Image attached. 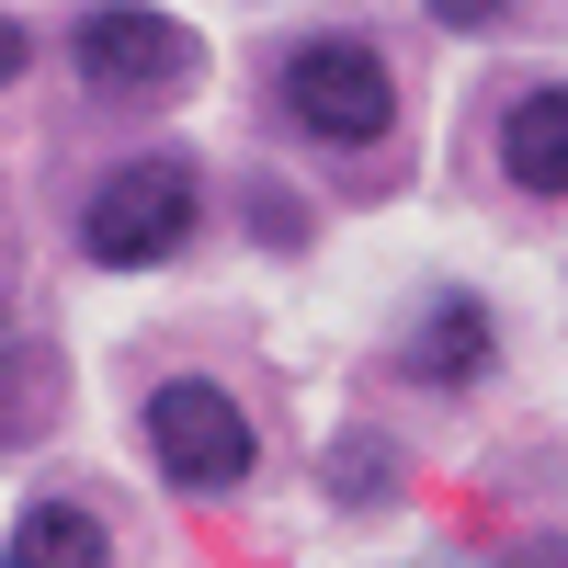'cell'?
Segmentation results:
<instances>
[{"label": "cell", "instance_id": "cell-6", "mask_svg": "<svg viewBox=\"0 0 568 568\" xmlns=\"http://www.w3.org/2000/svg\"><path fill=\"white\" fill-rule=\"evenodd\" d=\"M500 171L524 194H568V91H524L500 125Z\"/></svg>", "mask_w": 568, "mask_h": 568}, {"label": "cell", "instance_id": "cell-8", "mask_svg": "<svg viewBox=\"0 0 568 568\" xmlns=\"http://www.w3.org/2000/svg\"><path fill=\"white\" fill-rule=\"evenodd\" d=\"M500 12H511V0H433V23H455V34H489Z\"/></svg>", "mask_w": 568, "mask_h": 568}, {"label": "cell", "instance_id": "cell-9", "mask_svg": "<svg viewBox=\"0 0 568 568\" xmlns=\"http://www.w3.org/2000/svg\"><path fill=\"white\" fill-rule=\"evenodd\" d=\"M511 568H568V546L546 535V546H511Z\"/></svg>", "mask_w": 568, "mask_h": 568}, {"label": "cell", "instance_id": "cell-1", "mask_svg": "<svg viewBox=\"0 0 568 568\" xmlns=\"http://www.w3.org/2000/svg\"><path fill=\"white\" fill-rule=\"evenodd\" d=\"M284 114H296L318 149H375L387 136V114H398V91H387V58L375 45H353V34H307L296 58H284Z\"/></svg>", "mask_w": 568, "mask_h": 568}, {"label": "cell", "instance_id": "cell-2", "mask_svg": "<svg viewBox=\"0 0 568 568\" xmlns=\"http://www.w3.org/2000/svg\"><path fill=\"white\" fill-rule=\"evenodd\" d=\"M182 227H194V171H182V160H125L103 194H91L80 251H91V262H114V273H136V262L182 251Z\"/></svg>", "mask_w": 568, "mask_h": 568}, {"label": "cell", "instance_id": "cell-7", "mask_svg": "<svg viewBox=\"0 0 568 568\" xmlns=\"http://www.w3.org/2000/svg\"><path fill=\"white\" fill-rule=\"evenodd\" d=\"M420 375H433V387H478V375H489V307L478 296H444L433 318H420Z\"/></svg>", "mask_w": 568, "mask_h": 568}, {"label": "cell", "instance_id": "cell-5", "mask_svg": "<svg viewBox=\"0 0 568 568\" xmlns=\"http://www.w3.org/2000/svg\"><path fill=\"white\" fill-rule=\"evenodd\" d=\"M0 568H114V535L91 500H34L12 524V546H0Z\"/></svg>", "mask_w": 568, "mask_h": 568}, {"label": "cell", "instance_id": "cell-3", "mask_svg": "<svg viewBox=\"0 0 568 568\" xmlns=\"http://www.w3.org/2000/svg\"><path fill=\"white\" fill-rule=\"evenodd\" d=\"M149 455L182 489H240L251 478V420H240L227 387H194V375H182V387L149 398Z\"/></svg>", "mask_w": 568, "mask_h": 568}, {"label": "cell", "instance_id": "cell-10", "mask_svg": "<svg viewBox=\"0 0 568 568\" xmlns=\"http://www.w3.org/2000/svg\"><path fill=\"white\" fill-rule=\"evenodd\" d=\"M23 69V23H0V80H12Z\"/></svg>", "mask_w": 568, "mask_h": 568}, {"label": "cell", "instance_id": "cell-4", "mask_svg": "<svg viewBox=\"0 0 568 568\" xmlns=\"http://www.w3.org/2000/svg\"><path fill=\"white\" fill-rule=\"evenodd\" d=\"M80 69L103 80V91H171V80H194V34H182L171 12L114 0V12L80 23Z\"/></svg>", "mask_w": 568, "mask_h": 568}]
</instances>
